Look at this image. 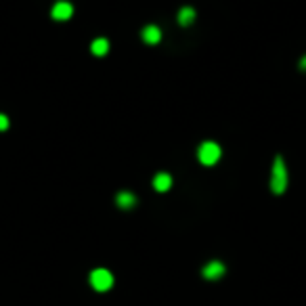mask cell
Masks as SVG:
<instances>
[{
    "label": "cell",
    "mask_w": 306,
    "mask_h": 306,
    "mask_svg": "<svg viewBox=\"0 0 306 306\" xmlns=\"http://www.w3.org/2000/svg\"><path fill=\"white\" fill-rule=\"evenodd\" d=\"M287 187V170L283 166V160H281V155L275 158V164H273V178H271V191L275 195H281L285 191Z\"/></svg>",
    "instance_id": "obj_1"
},
{
    "label": "cell",
    "mask_w": 306,
    "mask_h": 306,
    "mask_svg": "<svg viewBox=\"0 0 306 306\" xmlns=\"http://www.w3.org/2000/svg\"><path fill=\"white\" fill-rule=\"evenodd\" d=\"M90 285L97 289V292H107L113 285V275L107 269H95L90 273Z\"/></svg>",
    "instance_id": "obj_2"
},
{
    "label": "cell",
    "mask_w": 306,
    "mask_h": 306,
    "mask_svg": "<svg viewBox=\"0 0 306 306\" xmlns=\"http://www.w3.org/2000/svg\"><path fill=\"white\" fill-rule=\"evenodd\" d=\"M197 155H199V162L203 166H212V164H216L221 160V147L216 143H201Z\"/></svg>",
    "instance_id": "obj_3"
},
{
    "label": "cell",
    "mask_w": 306,
    "mask_h": 306,
    "mask_svg": "<svg viewBox=\"0 0 306 306\" xmlns=\"http://www.w3.org/2000/svg\"><path fill=\"white\" fill-rule=\"evenodd\" d=\"M51 15H53V19H57V21H65L74 15V6L69 2H65V0H61V2H57L53 6Z\"/></svg>",
    "instance_id": "obj_4"
},
{
    "label": "cell",
    "mask_w": 306,
    "mask_h": 306,
    "mask_svg": "<svg viewBox=\"0 0 306 306\" xmlns=\"http://www.w3.org/2000/svg\"><path fill=\"white\" fill-rule=\"evenodd\" d=\"M224 264L223 262H218V260H212L210 264L203 266V277L210 279V281H216V279H221L223 275H224Z\"/></svg>",
    "instance_id": "obj_5"
},
{
    "label": "cell",
    "mask_w": 306,
    "mask_h": 306,
    "mask_svg": "<svg viewBox=\"0 0 306 306\" xmlns=\"http://www.w3.org/2000/svg\"><path fill=\"white\" fill-rule=\"evenodd\" d=\"M140 36H143V40L147 44H158L162 40V32H160L158 26H147L143 32H140Z\"/></svg>",
    "instance_id": "obj_6"
},
{
    "label": "cell",
    "mask_w": 306,
    "mask_h": 306,
    "mask_svg": "<svg viewBox=\"0 0 306 306\" xmlns=\"http://www.w3.org/2000/svg\"><path fill=\"white\" fill-rule=\"evenodd\" d=\"M170 185H172V178H170V174H166V172H162V174H158L153 178L155 191H168Z\"/></svg>",
    "instance_id": "obj_7"
},
{
    "label": "cell",
    "mask_w": 306,
    "mask_h": 306,
    "mask_svg": "<svg viewBox=\"0 0 306 306\" xmlns=\"http://www.w3.org/2000/svg\"><path fill=\"white\" fill-rule=\"evenodd\" d=\"M90 51H92V55H97V57H103V55H107V51H109V42L105 38H97V40L90 44Z\"/></svg>",
    "instance_id": "obj_8"
},
{
    "label": "cell",
    "mask_w": 306,
    "mask_h": 306,
    "mask_svg": "<svg viewBox=\"0 0 306 306\" xmlns=\"http://www.w3.org/2000/svg\"><path fill=\"white\" fill-rule=\"evenodd\" d=\"M137 203V197L132 193H128V191H124V193H117V206L120 208H124V210H128V208H132Z\"/></svg>",
    "instance_id": "obj_9"
},
{
    "label": "cell",
    "mask_w": 306,
    "mask_h": 306,
    "mask_svg": "<svg viewBox=\"0 0 306 306\" xmlns=\"http://www.w3.org/2000/svg\"><path fill=\"white\" fill-rule=\"evenodd\" d=\"M193 19H195V11L191 9V6H185V9H180V13H178V23L180 26H191L193 23Z\"/></svg>",
    "instance_id": "obj_10"
},
{
    "label": "cell",
    "mask_w": 306,
    "mask_h": 306,
    "mask_svg": "<svg viewBox=\"0 0 306 306\" xmlns=\"http://www.w3.org/2000/svg\"><path fill=\"white\" fill-rule=\"evenodd\" d=\"M6 128H9V117L4 113H0V132H4Z\"/></svg>",
    "instance_id": "obj_11"
},
{
    "label": "cell",
    "mask_w": 306,
    "mask_h": 306,
    "mask_svg": "<svg viewBox=\"0 0 306 306\" xmlns=\"http://www.w3.org/2000/svg\"><path fill=\"white\" fill-rule=\"evenodd\" d=\"M300 67H302L304 72H306V57H302V61H300Z\"/></svg>",
    "instance_id": "obj_12"
}]
</instances>
